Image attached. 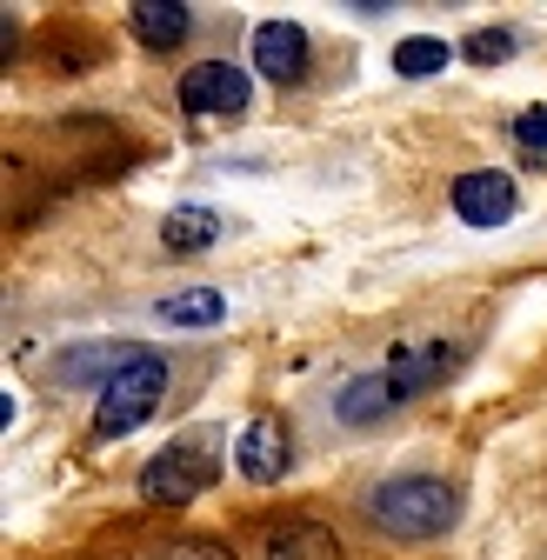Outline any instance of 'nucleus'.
Segmentation results:
<instances>
[{
    "label": "nucleus",
    "instance_id": "9b49d317",
    "mask_svg": "<svg viewBox=\"0 0 547 560\" xmlns=\"http://www.w3.org/2000/svg\"><path fill=\"white\" fill-rule=\"evenodd\" d=\"M221 214H214V207H200V200H187V207H174V214L161 221V247L167 254H208L214 241H221Z\"/></svg>",
    "mask_w": 547,
    "mask_h": 560
},
{
    "label": "nucleus",
    "instance_id": "ddd939ff",
    "mask_svg": "<svg viewBox=\"0 0 547 560\" xmlns=\"http://www.w3.org/2000/svg\"><path fill=\"white\" fill-rule=\"evenodd\" d=\"M154 314H161L167 327H214V320L228 314V301H221L214 288H187V294H167Z\"/></svg>",
    "mask_w": 547,
    "mask_h": 560
},
{
    "label": "nucleus",
    "instance_id": "7ed1b4c3",
    "mask_svg": "<svg viewBox=\"0 0 547 560\" xmlns=\"http://www.w3.org/2000/svg\"><path fill=\"white\" fill-rule=\"evenodd\" d=\"M214 480H221V447H214L208 434H187V441L161 447V454L141 467V501H148V508H187V501L208 494Z\"/></svg>",
    "mask_w": 547,
    "mask_h": 560
},
{
    "label": "nucleus",
    "instance_id": "f8f14e48",
    "mask_svg": "<svg viewBox=\"0 0 547 560\" xmlns=\"http://www.w3.org/2000/svg\"><path fill=\"white\" fill-rule=\"evenodd\" d=\"M447 60H454V47H447L441 34H407V40L394 47V74H400V81H428V74H441Z\"/></svg>",
    "mask_w": 547,
    "mask_h": 560
},
{
    "label": "nucleus",
    "instance_id": "0eeeda50",
    "mask_svg": "<svg viewBox=\"0 0 547 560\" xmlns=\"http://www.w3.org/2000/svg\"><path fill=\"white\" fill-rule=\"evenodd\" d=\"M234 467L254 480V487H274L288 467H294V447H288V428L274 413H254L247 428H241V441H234Z\"/></svg>",
    "mask_w": 547,
    "mask_h": 560
},
{
    "label": "nucleus",
    "instance_id": "f3484780",
    "mask_svg": "<svg viewBox=\"0 0 547 560\" xmlns=\"http://www.w3.org/2000/svg\"><path fill=\"white\" fill-rule=\"evenodd\" d=\"M514 140L527 154H547V107H527L521 120H514Z\"/></svg>",
    "mask_w": 547,
    "mask_h": 560
},
{
    "label": "nucleus",
    "instance_id": "f257e3e1",
    "mask_svg": "<svg viewBox=\"0 0 547 560\" xmlns=\"http://www.w3.org/2000/svg\"><path fill=\"white\" fill-rule=\"evenodd\" d=\"M454 368H461V347H447V340H434V334H421V340H400V347H394V354H387L381 368L354 374L348 387L334 394V413L348 420V428H374V420H387L394 407H407L415 394L441 387Z\"/></svg>",
    "mask_w": 547,
    "mask_h": 560
},
{
    "label": "nucleus",
    "instance_id": "39448f33",
    "mask_svg": "<svg viewBox=\"0 0 547 560\" xmlns=\"http://www.w3.org/2000/svg\"><path fill=\"white\" fill-rule=\"evenodd\" d=\"M247 94H254L247 67H234V60H200L181 74V114H194V120H228L247 107Z\"/></svg>",
    "mask_w": 547,
    "mask_h": 560
},
{
    "label": "nucleus",
    "instance_id": "423d86ee",
    "mask_svg": "<svg viewBox=\"0 0 547 560\" xmlns=\"http://www.w3.org/2000/svg\"><path fill=\"white\" fill-rule=\"evenodd\" d=\"M447 200H454V214H461L467 228H508L514 207H521V187H514V174H501V167H474V174L454 180Z\"/></svg>",
    "mask_w": 547,
    "mask_h": 560
},
{
    "label": "nucleus",
    "instance_id": "20e7f679",
    "mask_svg": "<svg viewBox=\"0 0 547 560\" xmlns=\"http://www.w3.org/2000/svg\"><path fill=\"white\" fill-rule=\"evenodd\" d=\"M161 394H167V361L148 347V354L133 361L114 387H101V400H94V441H120V434H133V428H141V420L161 407Z\"/></svg>",
    "mask_w": 547,
    "mask_h": 560
},
{
    "label": "nucleus",
    "instance_id": "2eb2a0df",
    "mask_svg": "<svg viewBox=\"0 0 547 560\" xmlns=\"http://www.w3.org/2000/svg\"><path fill=\"white\" fill-rule=\"evenodd\" d=\"M461 54L494 67V60H508V54H514V34H508V27H481V34H467V47H461Z\"/></svg>",
    "mask_w": 547,
    "mask_h": 560
},
{
    "label": "nucleus",
    "instance_id": "f03ea898",
    "mask_svg": "<svg viewBox=\"0 0 547 560\" xmlns=\"http://www.w3.org/2000/svg\"><path fill=\"white\" fill-rule=\"evenodd\" d=\"M368 521L394 540H441L461 521V487L441 474H394L368 494Z\"/></svg>",
    "mask_w": 547,
    "mask_h": 560
},
{
    "label": "nucleus",
    "instance_id": "4468645a",
    "mask_svg": "<svg viewBox=\"0 0 547 560\" xmlns=\"http://www.w3.org/2000/svg\"><path fill=\"white\" fill-rule=\"evenodd\" d=\"M267 560H340V553H334V540H327L321 527L294 521V527H281V534H267Z\"/></svg>",
    "mask_w": 547,
    "mask_h": 560
},
{
    "label": "nucleus",
    "instance_id": "1a4fd4ad",
    "mask_svg": "<svg viewBox=\"0 0 547 560\" xmlns=\"http://www.w3.org/2000/svg\"><path fill=\"white\" fill-rule=\"evenodd\" d=\"M148 347H127V340H94V347H67L60 354V381L67 387H114Z\"/></svg>",
    "mask_w": 547,
    "mask_h": 560
},
{
    "label": "nucleus",
    "instance_id": "6e6552de",
    "mask_svg": "<svg viewBox=\"0 0 547 560\" xmlns=\"http://www.w3.org/2000/svg\"><path fill=\"white\" fill-rule=\"evenodd\" d=\"M254 67L274 88H294L307 74V34L294 21H260L254 27Z\"/></svg>",
    "mask_w": 547,
    "mask_h": 560
},
{
    "label": "nucleus",
    "instance_id": "dca6fc26",
    "mask_svg": "<svg viewBox=\"0 0 547 560\" xmlns=\"http://www.w3.org/2000/svg\"><path fill=\"white\" fill-rule=\"evenodd\" d=\"M154 560H234V553L214 540H167V547H154Z\"/></svg>",
    "mask_w": 547,
    "mask_h": 560
},
{
    "label": "nucleus",
    "instance_id": "9d476101",
    "mask_svg": "<svg viewBox=\"0 0 547 560\" xmlns=\"http://www.w3.org/2000/svg\"><path fill=\"white\" fill-rule=\"evenodd\" d=\"M187 27L194 21H187L181 0H133V8H127V34L141 47H154V54H174L187 40Z\"/></svg>",
    "mask_w": 547,
    "mask_h": 560
}]
</instances>
